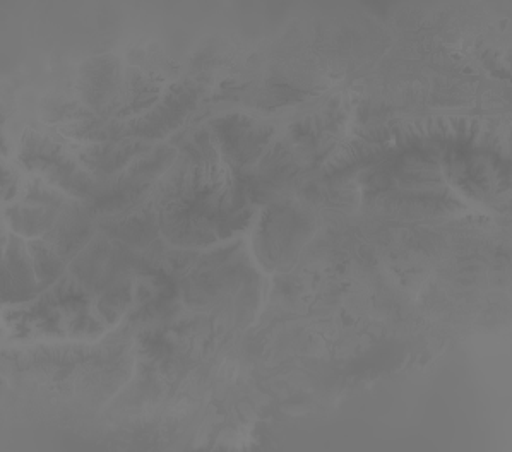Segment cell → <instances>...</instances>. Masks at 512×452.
Listing matches in <instances>:
<instances>
[{"instance_id":"5b68a950","label":"cell","mask_w":512,"mask_h":452,"mask_svg":"<svg viewBox=\"0 0 512 452\" xmlns=\"http://www.w3.org/2000/svg\"><path fill=\"white\" fill-rule=\"evenodd\" d=\"M6 216L14 232L26 238H35L38 235H47L54 228L55 221L59 218V209L24 203L7 209Z\"/></svg>"},{"instance_id":"3957f363","label":"cell","mask_w":512,"mask_h":452,"mask_svg":"<svg viewBox=\"0 0 512 452\" xmlns=\"http://www.w3.org/2000/svg\"><path fill=\"white\" fill-rule=\"evenodd\" d=\"M93 237V218L90 209L71 204L62 209L54 228L45 235V240L64 261L78 256L84 245Z\"/></svg>"},{"instance_id":"277c9868","label":"cell","mask_w":512,"mask_h":452,"mask_svg":"<svg viewBox=\"0 0 512 452\" xmlns=\"http://www.w3.org/2000/svg\"><path fill=\"white\" fill-rule=\"evenodd\" d=\"M114 60L112 57H96L86 60L79 72L78 93L84 107L93 110L108 105L114 84Z\"/></svg>"},{"instance_id":"6da1fadb","label":"cell","mask_w":512,"mask_h":452,"mask_svg":"<svg viewBox=\"0 0 512 452\" xmlns=\"http://www.w3.org/2000/svg\"><path fill=\"white\" fill-rule=\"evenodd\" d=\"M19 161L26 170L38 173V177L47 180L48 184L88 203L98 199L107 189L81 161L69 155L60 144L42 134H36L35 131L26 132L21 139Z\"/></svg>"},{"instance_id":"8992f818","label":"cell","mask_w":512,"mask_h":452,"mask_svg":"<svg viewBox=\"0 0 512 452\" xmlns=\"http://www.w3.org/2000/svg\"><path fill=\"white\" fill-rule=\"evenodd\" d=\"M28 250L35 268L36 280L43 290L64 273L66 261L52 249V245L48 244L47 240H30Z\"/></svg>"},{"instance_id":"7a4b0ae2","label":"cell","mask_w":512,"mask_h":452,"mask_svg":"<svg viewBox=\"0 0 512 452\" xmlns=\"http://www.w3.org/2000/svg\"><path fill=\"white\" fill-rule=\"evenodd\" d=\"M40 290L28 244H24L23 238L11 235L2 261V300L11 304L23 302Z\"/></svg>"}]
</instances>
